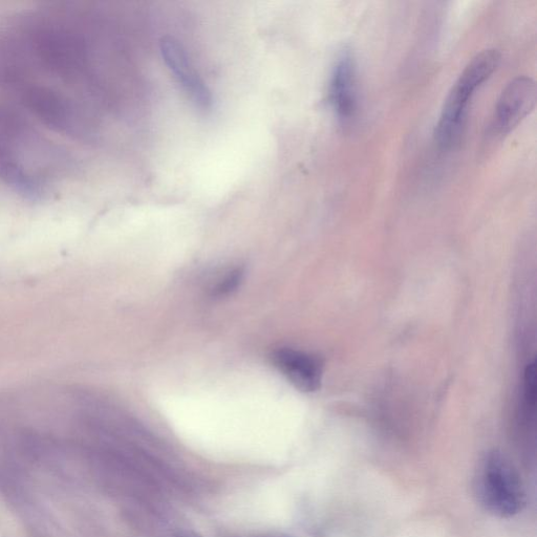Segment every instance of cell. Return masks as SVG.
<instances>
[{"label": "cell", "mask_w": 537, "mask_h": 537, "mask_svg": "<svg viewBox=\"0 0 537 537\" xmlns=\"http://www.w3.org/2000/svg\"><path fill=\"white\" fill-rule=\"evenodd\" d=\"M475 493L482 508L500 519L515 517L527 504L525 486L517 467L497 449L488 451L480 461Z\"/></svg>", "instance_id": "6da1fadb"}, {"label": "cell", "mask_w": 537, "mask_h": 537, "mask_svg": "<svg viewBox=\"0 0 537 537\" xmlns=\"http://www.w3.org/2000/svg\"><path fill=\"white\" fill-rule=\"evenodd\" d=\"M536 84L533 79L520 76L511 80L503 90L494 113L493 127L500 135L509 134L535 109Z\"/></svg>", "instance_id": "7a4b0ae2"}, {"label": "cell", "mask_w": 537, "mask_h": 537, "mask_svg": "<svg viewBox=\"0 0 537 537\" xmlns=\"http://www.w3.org/2000/svg\"><path fill=\"white\" fill-rule=\"evenodd\" d=\"M476 90L457 80L449 91L435 130V139L443 149L453 148L464 133L470 100Z\"/></svg>", "instance_id": "3957f363"}, {"label": "cell", "mask_w": 537, "mask_h": 537, "mask_svg": "<svg viewBox=\"0 0 537 537\" xmlns=\"http://www.w3.org/2000/svg\"><path fill=\"white\" fill-rule=\"evenodd\" d=\"M330 101L342 125L353 122L358 113L357 67L349 50L343 51L336 61L330 84Z\"/></svg>", "instance_id": "277c9868"}, {"label": "cell", "mask_w": 537, "mask_h": 537, "mask_svg": "<svg viewBox=\"0 0 537 537\" xmlns=\"http://www.w3.org/2000/svg\"><path fill=\"white\" fill-rule=\"evenodd\" d=\"M272 360L279 372L299 391L310 393L319 389L322 363L317 357L285 348L275 351Z\"/></svg>", "instance_id": "5b68a950"}, {"label": "cell", "mask_w": 537, "mask_h": 537, "mask_svg": "<svg viewBox=\"0 0 537 537\" xmlns=\"http://www.w3.org/2000/svg\"><path fill=\"white\" fill-rule=\"evenodd\" d=\"M161 52L169 70L174 73L192 100L202 109H207L212 102L210 92L195 68L191 66L185 51L178 42L171 38H164L161 42Z\"/></svg>", "instance_id": "8992f818"}, {"label": "cell", "mask_w": 537, "mask_h": 537, "mask_svg": "<svg viewBox=\"0 0 537 537\" xmlns=\"http://www.w3.org/2000/svg\"><path fill=\"white\" fill-rule=\"evenodd\" d=\"M536 405V363L531 362L525 370L523 385V417L525 424L533 421Z\"/></svg>", "instance_id": "52a82bcc"}, {"label": "cell", "mask_w": 537, "mask_h": 537, "mask_svg": "<svg viewBox=\"0 0 537 537\" xmlns=\"http://www.w3.org/2000/svg\"><path fill=\"white\" fill-rule=\"evenodd\" d=\"M244 270L242 268H236L231 270L216 287L212 289V295L216 297H222L230 294L236 288L239 287L243 281Z\"/></svg>", "instance_id": "ba28073f"}, {"label": "cell", "mask_w": 537, "mask_h": 537, "mask_svg": "<svg viewBox=\"0 0 537 537\" xmlns=\"http://www.w3.org/2000/svg\"><path fill=\"white\" fill-rule=\"evenodd\" d=\"M177 537H203V536L193 531H182L177 535Z\"/></svg>", "instance_id": "9c48e42d"}, {"label": "cell", "mask_w": 537, "mask_h": 537, "mask_svg": "<svg viewBox=\"0 0 537 537\" xmlns=\"http://www.w3.org/2000/svg\"><path fill=\"white\" fill-rule=\"evenodd\" d=\"M261 537H291V536L282 535V534H269V535H263Z\"/></svg>", "instance_id": "30bf717a"}]
</instances>
